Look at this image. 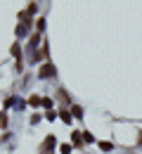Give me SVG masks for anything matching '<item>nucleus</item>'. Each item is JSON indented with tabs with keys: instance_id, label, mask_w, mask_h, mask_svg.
Masks as SVG:
<instances>
[{
	"instance_id": "3",
	"label": "nucleus",
	"mask_w": 142,
	"mask_h": 154,
	"mask_svg": "<svg viewBox=\"0 0 142 154\" xmlns=\"http://www.w3.org/2000/svg\"><path fill=\"white\" fill-rule=\"evenodd\" d=\"M29 104H31V107H38V104H43V97L33 95V97H31V100H29Z\"/></svg>"
},
{
	"instance_id": "2",
	"label": "nucleus",
	"mask_w": 142,
	"mask_h": 154,
	"mask_svg": "<svg viewBox=\"0 0 142 154\" xmlns=\"http://www.w3.org/2000/svg\"><path fill=\"white\" fill-rule=\"evenodd\" d=\"M41 76H43V78H47V76H55V66H52V64H45V66L41 69Z\"/></svg>"
},
{
	"instance_id": "4",
	"label": "nucleus",
	"mask_w": 142,
	"mask_h": 154,
	"mask_svg": "<svg viewBox=\"0 0 142 154\" xmlns=\"http://www.w3.org/2000/svg\"><path fill=\"white\" fill-rule=\"evenodd\" d=\"M12 55H14V57H21V50H19V45H14V48H12Z\"/></svg>"
},
{
	"instance_id": "1",
	"label": "nucleus",
	"mask_w": 142,
	"mask_h": 154,
	"mask_svg": "<svg viewBox=\"0 0 142 154\" xmlns=\"http://www.w3.org/2000/svg\"><path fill=\"white\" fill-rule=\"evenodd\" d=\"M52 147H55V137L47 135V140L43 142V147H41V154H52Z\"/></svg>"
},
{
	"instance_id": "6",
	"label": "nucleus",
	"mask_w": 142,
	"mask_h": 154,
	"mask_svg": "<svg viewBox=\"0 0 142 154\" xmlns=\"http://www.w3.org/2000/svg\"><path fill=\"white\" fill-rule=\"evenodd\" d=\"M83 140H85V142H92L95 137H92V135H90V133H83Z\"/></svg>"
},
{
	"instance_id": "5",
	"label": "nucleus",
	"mask_w": 142,
	"mask_h": 154,
	"mask_svg": "<svg viewBox=\"0 0 142 154\" xmlns=\"http://www.w3.org/2000/svg\"><path fill=\"white\" fill-rule=\"evenodd\" d=\"M100 147H102V149H104V152H109V149H111V142H102Z\"/></svg>"
}]
</instances>
